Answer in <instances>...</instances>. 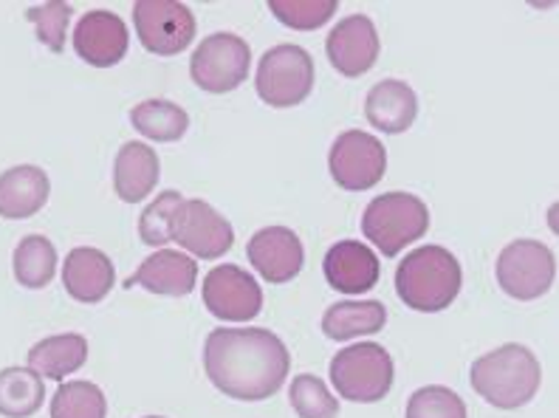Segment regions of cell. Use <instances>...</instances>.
<instances>
[{"mask_svg": "<svg viewBox=\"0 0 559 418\" xmlns=\"http://www.w3.org/2000/svg\"><path fill=\"white\" fill-rule=\"evenodd\" d=\"M204 371L224 396L263 402L283 387L292 357L269 329H215L204 343Z\"/></svg>", "mask_w": 559, "mask_h": 418, "instance_id": "6da1fadb", "label": "cell"}, {"mask_svg": "<svg viewBox=\"0 0 559 418\" xmlns=\"http://www.w3.org/2000/svg\"><path fill=\"white\" fill-rule=\"evenodd\" d=\"M472 391L498 410H518L537 396L543 368L532 350L520 343L500 345L475 359L469 373Z\"/></svg>", "mask_w": 559, "mask_h": 418, "instance_id": "7a4b0ae2", "label": "cell"}, {"mask_svg": "<svg viewBox=\"0 0 559 418\" xmlns=\"http://www.w3.org/2000/svg\"><path fill=\"white\" fill-rule=\"evenodd\" d=\"M464 272L455 254L443 247H418L399 263L396 295L399 300L421 314H438L450 309L461 295Z\"/></svg>", "mask_w": 559, "mask_h": 418, "instance_id": "3957f363", "label": "cell"}, {"mask_svg": "<svg viewBox=\"0 0 559 418\" xmlns=\"http://www.w3.org/2000/svg\"><path fill=\"white\" fill-rule=\"evenodd\" d=\"M427 229H430V210L409 192L376 195L361 213V232L384 258H396L409 243L421 240Z\"/></svg>", "mask_w": 559, "mask_h": 418, "instance_id": "277c9868", "label": "cell"}, {"mask_svg": "<svg viewBox=\"0 0 559 418\" xmlns=\"http://www.w3.org/2000/svg\"><path fill=\"white\" fill-rule=\"evenodd\" d=\"M328 377H331L340 398H348L356 405H373L390 393L396 368H393V357L384 350V345L359 343L340 350L331 359Z\"/></svg>", "mask_w": 559, "mask_h": 418, "instance_id": "5b68a950", "label": "cell"}, {"mask_svg": "<svg viewBox=\"0 0 559 418\" xmlns=\"http://www.w3.org/2000/svg\"><path fill=\"white\" fill-rule=\"evenodd\" d=\"M258 96L272 108L302 105L314 91V60L306 48L283 43L269 48L258 62Z\"/></svg>", "mask_w": 559, "mask_h": 418, "instance_id": "8992f818", "label": "cell"}, {"mask_svg": "<svg viewBox=\"0 0 559 418\" xmlns=\"http://www.w3.org/2000/svg\"><path fill=\"white\" fill-rule=\"evenodd\" d=\"M495 277H498V286L514 300H537L554 286L557 261H554V252L543 240L520 238L512 240L498 254Z\"/></svg>", "mask_w": 559, "mask_h": 418, "instance_id": "52a82bcc", "label": "cell"}, {"mask_svg": "<svg viewBox=\"0 0 559 418\" xmlns=\"http://www.w3.org/2000/svg\"><path fill=\"white\" fill-rule=\"evenodd\" d=\"M249 62H252V48L243 37L233 32H215L192 51L190 76L206 94H229L246 83Z\"/></svg>", "mask_w": 559, "mask_h": 418, "instance_id": "ba28073f", "label": "cell"}, {"mask_svg": "<svg viewBox=\"0 0 559 418\" xmlns=\"http://www.w3.org/2000/svg\"><path fill=\"white\" fill-rule=\"evenodd\" d=\"M328 170H331V179L342 190H373L384 179V170H388V151L373 133L345 131L331 144Z\"/></svg>", "mask_w": 559, "mask_h": 418, "instance_id": "9c48e42d", "label": "cell"}, {"mask_svg": "<svg viewBox=\"0 0 559 418\" xmlns=\"http://www.w3.org/2000/svg\"><path fill=\"white\" fill-rule=\"evenodd\" d=\"M133 23L139 43L158 57L181 55L195 40V14L176 0H139Z\"/></svg>", "mask_w": 559, "mask_h": 418, "instance_id": "30bf717a", "label": "cell"}, {"mask_svg": "<svg viewBox=\"0 0 559 418\" xmlns=\"http://www.w3.org/2000/svg\"><path fill=\"white\" fill-rule=\"evenodd\" d=\"M173 243L201 261H218L235 247V229L212 204L185 199L173 215Z\"/></svg>", "mask_w": 559, "mask_h": 418, "instance_id": "8fae6325", "label": "cell"}, {"mask_svg": "<svg viewBox=\"0 0 559 418\" xmlns=\"http://www.w3.org/2000/svg\"><path fill=\"white\" fill-rule=\"evenodd\" d=\"M204 306L212 317L226 323H249L263 309V291L246 268L221 263L204 277Z\"/></svg>", "mask_w": 559, "mask_h": 418, "instance_id": "7c38bea8", "label": "cell"}, {"mask_svg": "<svg viewBox=\"0 0 559 418\" xmlns=\"http://www.w3.org/2000/svg\"><path fill=\"white\" fill-rule=\"evenodd\" d=\"M379 51H382V43L368 14H350L340 21L325 40V55L331 65L350 80L368 74L379 60Z\"/></svg>", "mask_w": 559, "mask_h": 418, "instance_id": "4fadbf2b", "label": "cell"}, {"mask_svg": "<svg viewBox=\"0 0 559 418\" xmlns=\"http://www.w3.org/2000/svg\"><path fill=\"white\" fill-rule=\"evenodd\" d=\"M246 258L260 277L274 286L292 283L302 272L306 249L297 232L288 227H263L249 238Z\"/></svg>", "mask_w": 559, "mask_h": 418, "instance_id": "5bb4252c", "label": "cell"}, {"mask_svg": "<svg viewBox=\"0 0 559 418\" xmlns=\"http://www.w3.org/2000/svg\"><path fill=\"white\" fill-rule=\"evenodd\" d=\"M130 46L128 26L119 14L96 9L80 17L74 28V51L94 69H110L124 60Z\"/></svg>", "mask_w": 559, "mask_h": 418, "instance_id": "9a60e30c", "label": "cell"}, {"mask_svg": "<svg viewBox=\"0 0 559 418\" xmlns=\"http://www.w3.org/2000/svg\"><path fill=\"white\" fill-rule=\"evenodd\" d=\"M328 286L342 295H365L379 283L382 263L373 249L361 240H340L325 252L322 261Z\"/></svg>", "mask_w": 559, "mask_h": 418, "instance_id": "2e32d148", "label": "cell"}, {"mask_svg": "<svg viewBox=\"0 0 559 418\" xmlns=\"http://www.w3.org/2000/svg\"><path fill=\"white\" fill-rule=\"evenodd\" d=\"M199 283V263L190 254L176 249H156L151 258H144L142 266L128 277L124 286H142L151 295L164 297H187L195 291Z\"/></svg>", "mask_w": 559, "mask_h": 418, "instance_id": "e0dca14e", "label": "cell"}, {"mask_svg": "<svg viewBox=\"0 0 559 418\" xmlns=\"http://www.w3.org/2000/svg\"><path fill=\"white\" fill-rule=\"evenodd\" d=\"M114 283H117V272L103 249L76 247L62 263V286L76 302L91 306V302L105 300Z\"/></svg>", "mask_w": 559, "mask_h": 418, "instance_id": "ac0fdd59", "label": "cell"}, {"mask_svg": "<svg viewBox=\"0 0 559 418\" xmlns=\"http://www.w3.org/2000/svg\"><path fill=\"white\" fill-rule=\"evenodd\" d=\"M51 181L37 165H17L0 172V218L26 220L48 204Z\"/></svg>", "mask_w": 559, "mask_h": 418, "instance_id": "d6986e66", "label": "cell"}, {"mask_svg": "<svg viewBox=\"0 0 559 418\" xmlns=\"http://www.w3.org/2000/svg\"><path fill=\"white\" fill-rule=\"evenodd\" d=\"M365 117H368L376 131L390 133V136L409 131L418 117L416 91L402 83V80L376 83L368 91V99H365Z\"/></svg>", "mask_w": 559, "mask_h": 418, "instance_id": "ffe728a7", "label": "cell"}, {"mask_svg": "<svg viewBox=\"0 0 559 418\" xmlns=\"http://www.w3.org/2000/svg\"><path fill=\"white\" fill-rule=\"evenodd\" d=\"M162 176L158 153L144 142H124L114 162V190L124 204H139L153 195Z\"/></svg>", "mask_w": 559, "mask_h": 418, "instance_id": "44dd1931", "label": "cell"}, {"mask_svg": "<svg viewBox=\"0 0 559 418\" xmlns=\"http://www.w3.org/2000/svg\"><path fill=\"white\" fill-rule=\"evenodd\" d=\"M88 359V339L82 334H57L46 336L35 348L28 350V368L43 379L62 382L76 373Z\"/></svg>", "mask_w": 559, "mask_h": 418, "instance_id": "7402d4cb", "label": "cell"}, {"mask_svg": "<svg viewBox=\"0 0 559 418\" xmlns=\"http://www.w3.org/2000/svg\"><path fill=\"white\" fill-rule=\"evenodd\" d=\"M388 323V309L379 300L334 302L322 317V331L334 343H348L356 336L379 334Z\"/></svg>", "mask_w": 559, "mask_h": 418, "instance_id": "603a6c76", "label": "cell"}, {"mask_svg": "<svg viewBox=\"0 0 559 418\" xmlns=\"http://www.w3.org/2000/svg\"><path fill=\"white\" fill-rule=\"evenodd\" d=\"M46 402V382L32 368L0 371V416L32 418Z\"/></svg>", "mask_w": 559, "mask_h": 418, "instance_id": "cb8c5ba5", "label": "cell"}, {"mask_svg": "<svg viewBox=\"0 0 559 418\" xmlns=\"http://www.w3.org/2000/svg\"><path fill=\"white\" fill-rule=\"evenodd\" d=\"M14 280L23 288H46L57 275V249L46 235H26L12 254Z\"/></svg>", "mask_w": 559, "mask_h": 418, "instance_id": "d4e9b609", "label": "cell"}, {"mask_svg": "<svg viewBox=\"0 0 559 418\" xmlns=\"http://www.w3.org/2000/svg\"><path fill=\"white\" fill-rule=\"evenodd\" d=\"M130 122L142 136L153 142H178L190 131V117L170 99H144L130 110Z\"/></svg>", "mask_w": 559, "mask_h": 418, "instance_id": "484cf974", "label": "cell"}, {"mask_svg": "<svg viewBox=\"0 0 559 418\" xmlns=\"http://www.w3.org/2000/svg\"><path fill=\"white\" fill-rule=\"evenodd\" d=\"M108 402L94 382H66L51 398V418H105Z\"/></svg>", "mask_w": 559, "mask_h": 418, "instance_id": "4316f807", "label": "cell"}, {"mask_svg": "<svg viewBox=\"0 0 559 418\" xmlns=\"http://www.w3.org/2000/svg\"><path fill=\"white\" fill-rule=\"evenodd\" d=\"M294 413L300 418H336L340 416V398L328 391V384L314 373H300L294 377L288 387Z\"/></svg>", "mask_w": 559, "mask_h": 418, "instance_id": "83f0119b", "label": "cell"}, {"mask_svg": "<svg viewBox=\"0 0 559 418\" xmlns=\"http://www.w3.org/2000/svg\"><path fill=\"white\" fill-rule=\"evenodd\" d=\"M181 192L164 190L158 192L151 204L144 206L142 218H139V238L142 243L153 249H164L173 243V215H176L178 204H181Z\"/></svg>", "mask_w": 559, "mask_h": 418, "instance_id": "f1b7e54d", "label": "cell"}, {"mask_svg": "<svg viewBox=\"0 0 559 418\" xmlns=\"http://www.w3.org/2000/svg\"><path fill=\"white\" fill-rule=\"evenodd\" d=\"M336 9H340L336 0H269V12L283 26L297 28V32H314V28L325 26L336 14Z\"/></svg>", "mask_w": 559, "mask_h": 418, "instance_id": "f546056e", "label": "cell"}, {"mask_svg": "<svg viewBox=\"0 0 559 418\" xmlns=\"http://www.w3.org/2000/svg\"><path fill=\"white\" fill-rule=\"evenodd\" d=\"M71 14H74V9H71L69 3H62V0H48V3L28 9L26 21L35 26L37 40H40L48 51L60 55L62 48H66V37H69Z\"/></svg>", "mask_w": 559, "mask_h": 418, "instance_id": "4dcf8cb0", "label": "cell"}, {"mask_svg": "<svg viewBox=\"0 0 559 418\" xmlns=\"http://www.w3.org/2000/svg\"><path fill=\"white\" fill-rule=\"evenodd\" d=\"M404 418H466V405L452 387L427 384L409 396Z\"/></svg>", "mask_w": 559, "mask_h": 418, "instance_id": "1f68e13d", "label": "cell"}, {"mask_svg": "<svg viewBox=\"0 0 559 418\" xmlns=\"http://www.w3.org/2000/svg\"><path fill=\"white\" fill-rule=\"evenodd\" d=\"M144 418H164V416H144Z\"/></svg>", "mask_w": 559, "mask_h": 418, "instance_id": "d6a6232c", "label": "cell"}]
</instances>
